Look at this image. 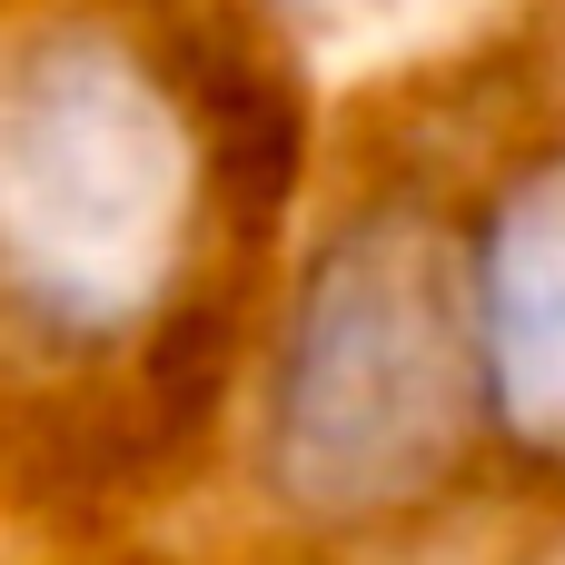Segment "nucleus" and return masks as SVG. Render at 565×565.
<instances>
[{
  "mask_svg": "<svg viewBox=\"0 0 565 565\" xmlns=\"http://www.w3.org/2000/svg\"><path fill=\"white\" fill-rule=\"evenodd\" d=\"M209 199L199 109L119 30H30L0 50V308L40 338L159 318Z\"/></svg>",
  "mask_w": 565,
  "mask_h": 565,
  "instance_id": "f257e3e1",
  "label": "nucleus"
},
{
  "mask_svg": "<svg viewBox=\"0 0 565 565\" xmlns=\"http://www.w3.org/2000/svg\"><path fill=\"white\" fill-rule=\"evenodd\" d=\"M477 358H487L497 417L536 457H565V149L507 189V209L487 228Z\"/></svg>",
  "mask_w": 565,
  "mask_h": 565,
  "instance_id": "7ed1b4c3",
  "label": "nucleus"
},
{
  "mask_svg": "<svg viewBox=\"0 0 565 565\" xmlns=\"http://www.w3.org/2000/svg\"><path fill=\"white\" fill-rule=\"evenodd\" d=\"M477 358V278L417 209L358 218L298 288L278 367V487L318 516H377L447 477Z\"/></svg>",
  "mask_w": 565,
  "mask_h": 565,
  "instance_id": "f03ea898",
  "label": "nucleus"
}]
</instances>
